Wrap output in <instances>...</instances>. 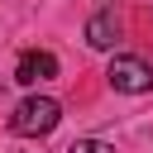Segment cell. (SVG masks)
<instances>
[{"instance_id":"5","label":"cell","mask_w":153,"mask_h":153,"mask_svg":"<svg viewBox=\"0 0 153 153\" xmlns=\"http://www.w3.org/2000/svg\"><path fill=\"white\" fill-rule=\"evenodd\" d=\"M67 153H115V143H105V139H76Z\"/></svg>"},{"instance_id":"2","label":"cell","mask_w":153,"mask_h":153,"mask_svg":"<svg viewBox=\"0 0 153 153\" xmlns=\"http://www.w3.org/2000/svg\"><path fill=\"white\" fill-rule=\"evenodd\" d=\"M105 76H110V86L124 91V96H143V91H153V67H148L143 57H134V53H115L110 67H105Z\"/></svg>"},{"instance_id":"4","label":"cell","mask_w":153,"mask_h":153,"mask_svg":"<svg viewBox=\"0 0 153 153\" xmlns=\"http://www.w3.org/2000/svg\"><path fill=\"white\" fill-rule=\"evenodd\" d=\"M115 38H120V14H115L110 5H100V10L86 19V43H91V48H115Z\"/></svg>"},{"instance_id":"1","label":"cell","mask_w":153,"mask_h":153,"mask_svg":"<svg viewBox=\"0 0 153 153\" xmlns=\"http://www.w3.org/2000/svg\"><path fill=\"white\" fill-rule=\"evenodd\" d=\"M57 120H62V105H57L53 96H29V100H19V105H14L10 129H14V134H24V139H38V134H53V129H57Z\"/></svg>"},{"instance_id":"3","label":"cell","mask_w":153,"mask_h":153,"mask_svg":"<svg viewBox=\"0 0 153 153\" xmlns=\"http://www.w3.org/2000/svg\"><path fill=\"white\" fill-rule=\"evenodd\" d=\"M53 76H57V57H53L48 48L24 53L19 67H14V81H19V86H38V81H53Z\"/></svg>"}]
</instances>
